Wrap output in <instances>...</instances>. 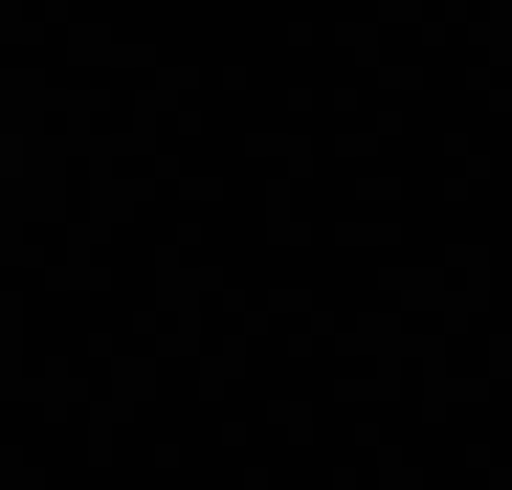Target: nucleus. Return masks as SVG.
Returning <instances> with one entry per match:
<instances>
[]
</instances>
